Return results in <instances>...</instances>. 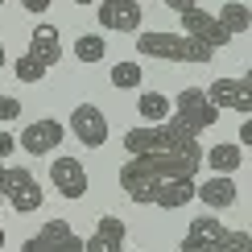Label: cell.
I'll use <instances>...</instances> for the list:
<instances>
[{
    "mask_svg": "<svg viewBox=\"0 0 252 252\" xmlns=\"http://www.w3.org/2000/svg\"><path fill=\"white\" fill-rule=\"evenodd\" d=\"M198 165H203V145L178 153H136L120 165V186L128 190L132 203L153 207V186L161 178H194Z\"/></svg>",
    "mask_w": 252,
    "mask_h": 252,
    "instance_id": "1",
    "label": "cell"
},
{
    "mask_svg": "<svg viewBox=\"0 0 252 252\" xmlns=\"http://www.w3.org/2000/svg\"><path fill=\"white\" fill-rule=\"evenodd\" d=\"M120 145L128 149V157H136V153H178V149H194L198 136L186 132L178 120H161V124H145V128H128Z\"/></svg>",
    "mask_w": 252,
    "mask_h": 252,
    "instance_id": "2",
    "label": "cell"
},
{
    "mask_svg": "<svg viewBox=\"0 0 252 252\" xmlns=\"http://www.w3.org/2000/svg\"><path fill=\"white\" fill-rule=\"evenodd\" d=\"M136 54L141 58H161V62H211L215 50L203 46V41L186 37V33H161V29H149V33L136 37Z\"/></svg>",
    "mask_w": 252,
    "mask_h": 252,
    "instance_id": "3",
    "label": "cell"
},
{
    "mask_svg": "<svg viewBox=\"0 0 252 252\" xmlns=\"http://www.w3.org/2000/svg\"><path fill=\"white\" fill-rule=\"evenodd\" d=\"M170 120H178L186 132H207V128H215V120H219V108L211 99H207V91L203 87H186V91H178V99H174V108H170Z\"/></svg>",
    "mask_w": 252,
    "mask_h": 252,
    "instance_id": "4",
    "label": "cell"
},
{
    "mask_svg": "<svg viewBox=\"0 0 252 252\" xmlns=\"http://www.w3.org/2000/svg\"><path fill=\"white\" fill-rule=\"evenodd\" d=\"M0 198L17 215H33L41 207V182L29 170H21V165H4V174H0Z\"/></svg>",
    "mask_w": 252,
    "mask_h": 252,
    "instance_id": "5",
    "label": "cell"
},
{
    "mask_svg": "<svg viewBox=\"0 0 252 252\" xmlns=\"http://www.w3.org/2000/svg\"><path fill=\"white\" fill-rule=\"evenodd\" d=\"M21 252H83V236H75V227L66 219H46L37 227V236H29Z\"/></svg>",
    "mask_w": 252,
    "mask_h": 252,
    "instance_id": "6",
    "label": "cell"
},
{
    "mask_svg": "<svg viewBox=\"0 0 252 252\" xmlns=\"http://www.w3.org/2000/svg\"><path fill=\"white\" fill-rule=\"evenodd\" d=\"M66 132L75 136L79 145H87V149H99V145L108 141V116H103L95 103H79V108L70 112V120H66Z\"/></svg>",
    "mask_w": 252,
    "mask_h": 252,
    "instance_id": "7",
    "label": "cell"
},
{
    "mask_svg": "<svg viewBox=\"0 0 252 252\" xmlns=\"http://www.w3.org/2000/svg\"><path fill=\"white\" fill-rule=\"evenodd\" d=\"M62 136H66V124H62V120H33V124L21 128L17 149L33 153V157H50V153L62 145Z\"/></svg>",
    "mask_w": 252,
    "mask_h": 252,
    "instance_id": "8",
    "label": "cell"
},
{
    "mask_svg": "<svg viewBox=\"0 0 252 252\" xmlns=\"http://www.w3.org/2000/svg\"><path fill=\"white\" fill-rule=\"evenodd\" d=\"M178 17H182V33H186V37L203 41V46H211V50H219V46L232 41V33L219 25V17H215V13H203L198 4L186 8V13H178Z\"/></svg>",
    "mask_w": 252,
    "mask_h": 252,
    "instance_id": "9",
    "label": "cell"
},
{
    "mask_svg": "<svg viewBox=\"0 0 252 252\" xmlns=\"http://www.w3.org/2000/svg\"><path fill=\"white\" fill-rule=\"evenodd\" d=\"M95 17L112 33H136L141 29V4L136 0H95Z\"/></svg>",
    "mask_w": 252,
    "mask_h": 252,
    "instance_id": "10",
    "label": "cell"
},
{
    "mask_svg": "<svg viewBox=\"0 0 252 252\" xmlns=\"http://www.w3.org/2000/svg\"><path fill=\"white\" fill-rule=\"evenodd\" d=\"M207 99L215 108H232L240 116H248L252 112V79H215L207 87Z\"/></svg>",
    "mask_w": 252,
    "mask_h": 252,
    "instance_id": "11",
    "label": "cell"
},
{
    "mask_svg": "<svg viewBox=\"0 0 252 252\" xmlns=\"http://www.w3.org/2000/svg\"><path fill=\"white\" fill-rule=\"evenodd\" d=\"M50 182L62 198H83L87 194V170H83L79 157H54L50 165Z\"/></svg>",
    "mask_w": 252,
    "mask_h": 252,
    "instance_id": "12",
    "label": "cell"
},
{
    "mask_svg": "<svg viewBox=\"0 0 252 252\" xmlns=\"http://www.w3.org/2000/svg\"><path fill=\"white\" fill-rule=\"evenodd\" d=\"M227 236V227L219 223V215H198L190 223V232L182 236V252H215V244Z\"/></svg>",
    "mask_w": 252,
    "mask_h": 252,
    "instance_id": "13",
    "label": "cell"
},
{
    "mask_svg": "<svg viewBox=\"0 0 252 252\" xmlns=\"http://www.w3.org/2000/svg\"><path fill=\"white\" fill-rule=\"evenodd\" d=\"M236 178L232 174H211L207 182L194 186V198L203 207H211V211H227V207H236Z\"/></svg>",
    "mask_w": 252,
    "mask_h": 252,
    "instance_id": "14",
    "label": "cell"
},
{
    "mask_svg": "<svg viewBox=\"0 0 252 252\" xmlns=\"http://www.w3.org/2000/svg\"><path fill=\"white\" fill-rule=\"evenodd\" d=\"M190 198H194V178H161L153 186V207H161V211H178Z\"/></svg>",
    "mask_w": 252,
    "mask_h": 252,
    "instance_id": "15",
    "label": "cell"
},
{
    "mask_svg": "<svg viewBox=\"0 0 252 252\" xmlns=\"http://www.w3.org/2000/svg\"><path fill=\"white\" fill-rule=\"evenodd\" d=\"M29 54H33L41 66H58V58H62V41H58V29L54 25H37L33 33H29Z\"/></svg>",
    "mask_w": 252,
    "mask_h": 252,
    "instance_id": "16",
    "label": "cell"
},
{
    "mask_svg": "<svg viewBox=\"0 0 252 252\" xmlns=\"http://www.w3.org/2000/svg\"><path fill=\"white\" fill-rule=\"evenodd\" d=\"M203 161L211 165V174H236L240 165H244V145L219 141V145H211V149L203 153Z\"/></svg>",
    "mask_w": 252,
    "mask_h": 252,
    "instance_id": "17",
    "label": "cell"
},
{
    "mask_svg": "<svg viewBox=\"0 0 252 252\" xmlns=\"http://www.w3.org/2000/svg\"><path fill=\"white\" fill-rule=\"evenodd\" d=\"M95 240L103 244V252H124V240H128V227H124L120 215H103L95 223Z\"/></svg>",
    "mask_w": 252,
    "mask_h": 252,
    "instance_id": "18",
    "label": "cell"
},
{
    "mask_svg": "<svg viewBox=\"0 0 252 252\" xmlns=\"http://www.w3.org/2000/svg\"><path fill=\"white\" fill-rule=\"evenodd\" d=\"M170 108H174V99H165L161 91H141V95H136V112H141L149 124L170 120Z\"/></svg>",
    "mask_w": 252,
    "mask_h": 252,
    "instance_id": "19",
    "label": "cell"
},
{
    "mask_svg": "<svg viewBox=\"0 0 252 252\" xmlns=\"http://www.w3.org/2000/svg\"><path fill=\"white\" fill-rule=\"evenodd\" d=\"M219 25H223L232 37L248 33V29H252V8H248V4H240V0H232V4L219 8Z\"/></svg>",
    "mask_w": 252,
    "mask_h": 252,
    "instance_id": "20",
    "label": "cell"
},
{
    "mask_svg": "<svg viewBox=\"0 0 252 252\" xmlns=\"http://www.w3.org/2000/svg\"><path fill=\"white\" fill-rule=\"evenodd\" d=\"M103 54H108V41H103L99 33H83L75 41V58L87 62V66H91V62H103Z\"/></svg>",
    "mask_w": 252,
    "mask_h": 252,
    "instance_id": "21",
    "label": "cell"
},
{
    "mask_svg": "<svg viewBox=\"0 0 252 252\" xmlns=\"http://www.w3.org/2000/svg\"><path fill=\"white\" fill-rule=\"evenodd\" d=\"M112 87H116V91H132V87H141V66H136V62H116V66H112Z\"/></svg>",
    "mask_w": 252,
    "mask_h": 252,
    "instance_id": "22",
    "label": "cell"
},
{
    "mask_svg": "<svg viewBox=\"0 0 252 252\" xmlns=\"http://www.w3.org/2000/svg\"><path fill=\"white\" fill-rule=\"evenodd\" d=\"M13 79H21V83H41V79H46V66H41V62L25 50V54L13 62Z\"/></svg>",
    "mask_w": 252,
    "mask_h": 252,
    "instance_id": "23",
    "label": "cell"
},
{
    "mask_svg": "<svg viewBox=\"0 0 252 252\" xmlns=\"http://www.w3.org/2000/svg\"><path fill=\"white\" fill-rule=\"evenodd\" d=\"M215 252H252V236H248V232H232V227H227V236L215 244Z\"/></svg>",
    "mask_w": 252,
    "mask_h": 252,
    "instance_id": "24",
    "label": "cell"
},
{
    "mask_svg": "<svg viewBox=\"0 0 252 252\" xmlns=\"http://www.w3.org/2000/svg\"><path fill=\"white\" fill-rule=\"evenodd\" d=\"M0 120H21V99L0 95Z\"/></svg>",
    "mask_w": 252,
    "mask_h": 252,
    "instance_id": "25",
    "label": "cell"
},
{
    "mask_svg": "<svg viewBox=\"0 0 252 252\" xmlns=\"http://www.w3.org/2000/svg\"><path fill=\"white\" fill-rule=\"evenodd\" d=\"M236 145H252V120H248V116H240V136H236Z\"/></svg>",
    "mask_w": 252,
    "mask_h": 252,
    "instance_id": "26",
    "label": "cell"
},
{
    "mask_svg": "<svg viewBox=\"0 0 252 252\" xmlns=\"http://www.w3.org/2000/svg\"><path fill=\"white\" fill-rule=\"evenodd\" d=\"M13 149H17V136H13V132H0V161H4Z\"/></svg>",
    "mask_w": 252,
    "mask_h": 252,
    "instance_id": "27",
    "label": "cell"
},
{
    "mask_svg": "<svg viewBox=\"0 0 252 252\" xmlns=\"http://www.w3.org/2000/svg\"><path fill=\"white\" fill-rule=\"evenodd\" d=\"M21 8H25V13H46L50 0H21Z\"/></svg>",
    "mask_w": 252,
    "mask_h": 252,
    "instance_id": "28",
    "label": "cell"
},
{
    "mask_svg": "<svg viewBox=\"0 0 252 252\" xmlns=\"http://www.w3.org/2000/svg\"><path fill=\"white\" fill-rule=\"evenodd\" d=\"M198 0H165V8H174V13H186V8H194Z\"/></svg>",
    "mask_w": 252,
    "mask_h": 252,
    "instance_id": "29",
    "label": "cell"
},
{
    "mask_svg": "<svg viewBox=\"0 0 252 252\" xmlns=\"http://www.w3.org/2000/svg\"><path fill=\"white\" fill-rule=\"evenodd\" d=\"M83 252H103V244H99L95 236H87V240H83Z\"/></svg>",
    "mask_w": 252,
    "mask_h": 252,
    "instance_id": "30",
    "label": "cell"
},
{
    "mask_svg": "<svg viewBox=\"0 0 252 252\" xmlns=\"http://www.w3.org/2000/svg\"><path fill=\"white\" fill-rule=\"evenodd\" d=\"M0 70H4V41H0Z\"/></svg>",
    "mask_w": 252,
    "mask_h": 252,
    "instance_id": "31",
    "label": "cell"
},
{
    "mask_svg": "<svg viewBox=\"0 0 252 252\" xmlns=\"http://www.w3.org/2000/svg\"><path fill=\"white\" fill-rule=\"evenodd\" d=\"M75 4H83V8H87V4H95V0H75Z\"/></svg>",
    "mask_w": 252,
    "mask_h": 252,
    "instance_id": "32",
    "label": "cell"
},
{
    "mask_svg": "<svg viewBox=\"0 0 252 252\" xmlns=\"http://www.w3.org/2000/svg\"><path fill=\"white\" fill-rule=\"evenodd\" d=\"M0 248H4V227H0Z\"/></svg>",
    "mask_w": 252,
    "mask_h": 252,
    "instance_id": "33",
    "label": "cell"
},
{
    "mask_svg": "<svg viewBox=\"0 0 252 252\" xmlns=\"http://www.w3.org/2000/svg\"><path fill=\"white\" fill-rule=\"evenodd\" d=\"M0 174H4V165H0Z\"/></svg>",
    "mask_w": 252,
    "mask_h": 252,
    "instance_id": "34",
    "label": "cell"
},
{
    "mask_svg": "<svg viewBox=\"0 0 252 252\" xmlns=\"http://www.w3.org/2000/svg\"><path fill=\"white\" fill-rule=\"evenodd\" d=\"M0 8H4V0H0Z\"/></svg>",
    "mask_w": 252,
    "mask_h": 252,
    "instance_id": "35",
    "label": "cell"
},
{
    "mask_svg": "<svg viewBox=\"0 0 252 252\" xmlns=\"http://www.w3.org/2000/svg\"><path fill=\"white\" fill-rule=\"evenodd\" d=\"M0 207H4V198H0Z\"/></svg>",
    "mask_w": 252,
    "mask_h": 252,
    "instance_id": "36",
    "label": "cell"
}]
</instances>
